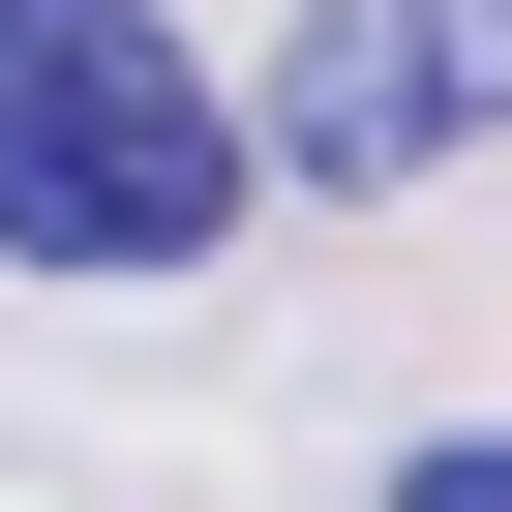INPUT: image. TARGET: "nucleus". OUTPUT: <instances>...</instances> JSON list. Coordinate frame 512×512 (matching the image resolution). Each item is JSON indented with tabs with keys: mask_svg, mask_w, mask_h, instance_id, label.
Instances as JSON below:
<instances>
[{
	"mask_svg": "<svg viewBox=\"0 0 512 512\" xmlns=\"http://www.w3.org/2000/svg\"><path fill=\"white\" fill-rule=\"evenodd\" d=\"M241 211L272 181H241V91L181 61V0H0V272L181 302Z\"/></svg>",
	"mask_w": 512,
	"mask_h": 512,
	"instance_id": "nucleus-1",
	"label": "nucleus"
},
{
	"mask_svg": "<svg viewBox=\"0 0 512 512\" xmlns=\"http://www.w3.org/2000/svg\"><path fill=\"white\" fill-rule=\"evenodd\" d=\"M452 151H512V0H302L241 91V181H302V211H392Z\"/></svg>",
	"mask_w": 512,
	"mask_h": 512,
	"instance_id": "nucleus-2",
	"label": "nucleus"
},
{
	"mask_svg": "<svg viewBox=\"0 0 512 512\" xmlns=\"http://www.w3.org/2000/svg\"><path fill=\"white\" fill-rule=\"evenodd\" d=\"M392 512H512V422H422V452H392Z\"/></svg>",
	"mask_w": 512,
	"mask_h": 512,
	"instance_id": "nucleus-3",
	"label": "nucleus"
}]
</instances>
